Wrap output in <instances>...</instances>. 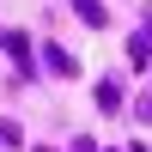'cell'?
<instances>
[{"instance_id": "6da1fadb", "label": "cell", "mask_w": 152, "mask_h": 152, "mask_svg": "<svg viewBox=\"0 0 152 152\" xmlns=\"http://www.w3.org/2000/svg\"><path fill=\"white\" fill-rule=\"evenodd\" d=\"M73 6L85 12V24H104V6H97V0H73Z\"/></svg>"}]
</instances>
